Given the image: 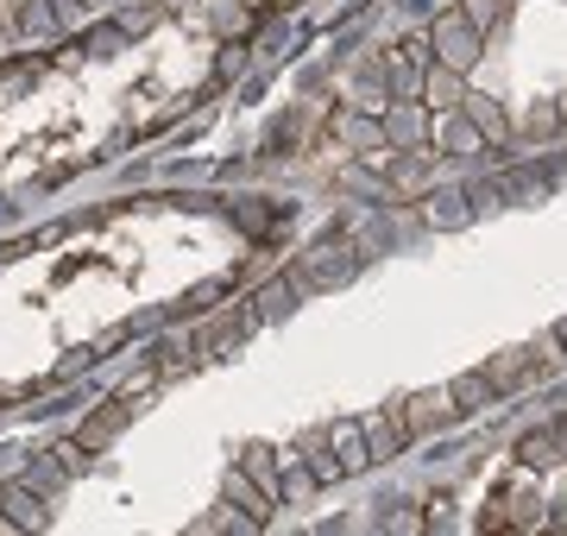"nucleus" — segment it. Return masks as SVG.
<instances>
[{
    "mask_svg": "<svg viewBox=\"0 0 567 536\" xmlns=\"http://www.w3.org/2000/svg\"><path fill=\"white\" fill-rule=\"evenodd\" d=\"M486 372H492V385H498V392H511V385H524L529 372H536V360H529V353H492L486 360Z\"/></svg>",
    "mask_w": 567,
    "mask_h": 536,
    "instance_id": "nucleus-15",
    "label": "nucleus"
},
{
    "mask_svg": "<svg viewBox=\"0 0 567 536\" xmlns=\"http://www.w3.org/2000/svg\"><path fill=\"white\" fill-rule=\"evenodd\" d=\"M246 7H252V13H259V7H265V0H246Z\"/></svg>",
    "mask_w": 567,
    "mask_h": 536,
    "instance_id": "nucleus-33",
    "label": "nucleus"
},
{
    "mask_svg": "<svg viewBox=\"0 0 567 536\" xmlns=\"http://www.w3.org/2000/svg\"><path fill=\"white\" fill-rule=\"evenodd\" d=\"M398 411H404L410 435H423V430H447V423L461 416V404H454V392H410Z\"/></svg>",
    "mask_w": 567,
    "mask_h": 536,
    "instance_id": "nucleus-4",
    "label": "nucleus"
},
{
    "mask_svg": "<svg viewBox=\"0 0 567 536\" xmlns=\"http://www.w3.org/2000/svg\"><path fill=\"white\" fill-rule=\"evenodd\" d=\"M297 297H303V285H297V278H271V285H265L259 297H252V310H259L265 322H278V316L297 310Z\"/></svg>",
    "mask_w": 567,
    "mask_h": 536,
    "instance_id": "nucleus-14",
    "label": "nucleus"
},
{
    "mask_svg": "<svg viewBox=\"0 0 567 536\" xmlns=\"http://www.w3.org/2000/svg\"><path fill=\"white\" fill-rule=\"evenodd\" d=\"M0 512L13 517V530H44V524H51L44 493H32V486H7V493H0Z\"/></svg>",
    "mask_w": 567,
    "mask_h": 536,
    "instance_id": "nucleus-7",
    "label": "nucleus"
},
{
    "mask_svg": "<svg viewBox=\"0 0 567 536\" xmlns=\"http://www.w3.org/2000/svg\"><path fill=\"white\" fill-rule=\"evenodd\" d=\"M284 7H297V0H284Z\"/></svg>",
    "mask_w": 567,
    "mask_h": 536,
    "instance_id": "nucleus-34",
    "label": "nucleus"
},
{
    "mask_svg": "<svg viewBox=\"0 0 567 536\" xmlns=\"http://www.w3.org/2000/svg\"><path fill=\"white\" fill-rule=\"evenodd\" d=\"M0 32H20V13H13V0H0Z\"/></svg>",
    "mask_w": 567,
    "mask_h": 536,
    "instance_id": "nucleus-30",
    "label": "nucleus"
},
{
    "mask_svg": "<svg viewBox=\"0 0 567 536\" xmlns=\"http://www.w3.org/2000/svg\"><path fill=\"white\" fill-rule=\"evenodd\" d=\"M447 392H454V404H461V411H486L492 398H498V385H492V372H486V367H473V372H461Z\"/></svg>",
    "mask_w": 567,
    "mask_h": 536,
    "instance_id": "nucleus-13",
    "label": "nucleus"
},
{
    "mask_svg": "<svg viewBox=\"0 0 567 536\" xmlns=\"http://www.w3.org/2000/svg\"><path fill=\"white\" fill-rule=\"evenodd\" d=\"M227 505H240V512H252V517L265 524V512H271V493H265V486L246 474V467H234V474H227Z\"/></svg>",
    "mask_w": 567,
    "mask_h": 536,
    "instance_id": "nucleus-12",
    "label": "nucleus"
},
{
    "mask_svg": "<svg viewBox=\"0 0 567 536\" xmlns=\"http://www.w3.org/2000/svg\"><path fill=\"white\" fill-rule=\"evenodd\" d=\"M126 416H133V411H126V398H107L102 411H95L89 423H82V435H76V442H82L89 454H95V449H107V442L121 435V423H126Z\"/></svg>",
    "mask_w": 567,
    "mask_h": 536,
    "instance_id": "nucleus-8",
    "label": "nucleus"
},
{
    "mask_svg": "<svg viewBox=\"0 0 567 536\" xmlns=\"http://www.w3.org/2000/svg\"><path fill=\"white\" fill-rule=\"evenodd\" d=\"M429 44H435V58L447 63V70H473V58H480V25L466 20V13H442L435 20V32H429Z\"/></svg>",
    "mask_w": 567,
    "mask_h": 536,
    "instance_id": "nucleus-2",
    "label": "nucleus"
},
{
    "mask_svg": "<svg viewBox=\"0 0 567 536\" xmlns=\"http://www.w3.org/2000/svg\"><path fill=\"white\" fill-rule=\"evenodd\" d=\"M511 196H524V203H543V196H548V177H536V171H511Z\"/></svg>",
    "mask_w": 567,
    "mask_h": 536,
    "instance_id": "nucleus-24",
    "label": "nucleus"
},
{
    "mask_svg": "<svg viewBox=\"0 0 567 536\" xmlns=\"http://www.w3.org/2000/svg\"><path fill=\"white\" fill-rule=\"evenodd\" d=\"M58 13H51V0H20V32H32V39H51L58 32Z\"/></svg>",
    "mask_w": 567,
    "mask_h": 536,
    "instance_id": "nucleus-17",
    "label": "nucleus"
},
{
    "mask_svg": "<svg viewBox=\"0 0 567 536\" xmlns=\"http://www.w3.org/2000/svg\"><path fill=\"white\" fill-rule=\"evenodd\" d=\"M529 360H536V372H561L567 367V341L555 329H543L536 334V348H529Z\"/></svg>",
    "mask_w": 567,
    "mask_h": 536,
    "instance_id": "nucleus-19",
    "label": "nucleus"
},
{
    "mask_svg": "<svg viewBox=\"0 0 567 536\" xmlns=\"http://www.w3.org/2000/svg\"><path fill=\"white\" fill-rule=\"evenodd\" d=\"M240 467H246L252 480H259V486H265L271 498L284 493V480H278V467H284V461L271 454V442H246V449H240Z\"/></svg>",
    "mask_w": 567,
    "mask_h": 536,
    "instance_id": "nucleus-11",
    "label": "nucleus"
},
{
    "mask_svg": "<svg viewBox=\"0 0 567 536\" xmlns=\"http://www.w3.org/2000/svg\"><path fill=\"white\" fill-rule=\"evenodd\" d=\"M517 461H524V467H548V461H561V435H555V430H529L524 442H517Z\"/></svg>",
    "mask_w": 567,
    "mask_h": 536,
    "instance_id": "nucleus-16",
    "label": "nucleus"
},
{
    "mask_svg": "<svg viewBox=\"0 0 567 536\" xmlns=\"http://www.w3.org/2000/svg\"><path fill=\"white\" fill-rule=\"evenodd\" d=\"M555 334H561V341H567V316H561V322H555Z\"/></svg>",
    "mask_w": 567,
    "mask_h": 536,
    "instance_id": "nucleus-32",
    "label": "nucleus"
},
{
    "mask_svg": "<svg viewBox=\"0 0 567 536\" xmlns=\"http://www.w3.org/2000/svg\"><path fill=\"white\" fill-rule=\"evenodd\" d=\"M114 44H121V32H114V25H102V32L89 39V51H114Z\"/></svg>",
    "mask_w": 567,
    "mask_h": 536,
    "instance_id": "nucleus-29",
    "label": "nucleus"
},
{
    "mask_svg": "<svg viewBox=\"0 0 567 536\" xmlns=\"http://www.w3.org/2000/svg\"><path fill=\"white\" fill-rule=\"evenodd\" d=\"M271 203H240V221H246V234H265L271 227V215H265Z\"/></svg>",
    "mask_w": 567,
    "mask_h": 536,
    "instance_id": "nucleus-28",
    "label": "nucleus"
},
{
    "mask_svg": "<svg viewBox=\"0 0 567 536\" xmlns=\"http://www.w3.org/2000/svg\"><path fill=\"white\" fill-rule=\"evenodd\" d=\"M423 58H429V32H416V39L398 44V83H404V89L423 76Z\"/></svg>",
    "mask_w": 567,
    "mask_h": 536,
    "instance_id": "nucleus-18",
    "label": "nucleus"
},
{
    "mask_svg": "<svg viewBox=\"0 0 567 536\" xmlns=\"http://www.w3.org/2000/svg\"><path fill=\"white\" fill-rule=\"evenodd\" d=\"M555 114H561V133H567V95H561V102H555Z\"/></svg>",
    "mask_w": 567,
    "mask_h": 536,
    "instance_id": "nucleus-31",
    "label": "nucleus"
},
{
    "mask_svg": "<svg viewBox=\"0 0 567 536\" xmlns=\"http://www.w3.org/2000/svg\"><path fill=\"white\" fill-rule=\"evenodd\" d=\"M466 215H473L466 189H454V196H435V203H429V221H442V227H461Z\"/></svg>",
    "mask_w": 567,
    "mask_h": 536,
    "instance_id": "nucleus-21",
    "label": "nucleus"
},
{
    "mask_svg": "<svg viewBox=\"0 0 567 536\" xmlns=\"http://www.w3.org/2000/svg\"><path fill=\"white\" fill-rule=\"evenodd\" d=\"M517 126H524L529 140H555V133H561V114H555V102H548V107H529Z\"/></svg>",
    "mask_w": 567,
    "mask_h": 536,
    "instance_id": "nucleus-22",
    "label": "nucleus"
},
{
    "mask_svg": "<svg viewBox=\"0 0 567 536\" xmlns=\"http://www.w3.org/2000/svg\"><path fill=\"white\" fill-rule=\"evenodd\" d=\"M480 145H486V140H480V126L466 121V114H461V121H447V152H480Z\"/></svg>",
    "mask_w": 567,
    "mask_h": 536,
    "instance_id": "nucleus-23",
    "label": "nucleus"
},
{
    "mask_svg": "<svg viewBox=\"0 0 567 536\" xmlns=\"http://www.w3.org/2000/svg\"><path fill=\"white\" fill-rule=\"evenodd\" d=\"M360 435H365V454H372V461H398L404 442H410L404 411H365L360 416Z\"/></svg>",
    "mask_w": 567,
    "mask_h": 536,
    "instance_id": "nucleus-3",
    "label": "nucleus"
},
{
    "mask_svg": "<svg viewBox=\"0 0 567 536\" xmlns=\"http://www.w3.org/2000/svg\"><path fill=\"white\" fill-rule=\"evenodd\" d=\"M423 95H429V107H442V114H454V107L466 102V76L442 63V70H429V76H423Z\"/></svg>",
    "mask_w": 567,
    "mask_h": 536,
    "instance_id": "nucleus-9",
    "label": "nucleus"
},
{
    "mask_svg": "<svg viewBox=\"0 0 567 536\" xmlns=\"http://www.w3.org/2000/svg\"><path fill=\"white\" fill-rule=\"evenodd\" d=\"M328 449H334V474H365V467H372L360 423H334V430H328Z\"/></svg>",
    "mask_w": 567,
    "mask_h": 536,
    "instance_id": "nucleus-6",
    "label": "nucleus"
},
{
    "mask_svg": "<svg viewBox=\"0 0 567 536\" xmlns=\"http://www.w3.org/2000/svg\"><path fill=\"white\" fill-rule=\"evenodd\" d=\"M259 322H265L259 310H252V316H227L221 329H208L203 341H196V353H234V348H240V341H246V334L259 329Z\"/></svg>",
    "mask_w": 567,
    "mask_h": 536,
    "instance_id": "nucleus-10",
    "label": "nucleus"
},
{
    "mask_svg": "<svg viewBox=\"0 0 567 536\" xmlns=\"http://www.w3.org/2000/svg\"><path fill=\"white\" fill-rule=\"evenodd\" d=\"M466 203H473V208H498V203H505V189H498V184H466Z\"/></svg>",
    "mask_w": 567,
    "mask_h": 536,
    "instance_id": "nucleus-27",
    "label": "nucleus"
},
{
    "mask_svg": "<svg viewBox=\"0 0 567 536\" xmlns=\"http://www.w3.org/2000/svg\"><path fill=\"white\" fill-rule=\"evenodd\" d=\"M221 297H227V285L221 278H208V285H196L189 297H183V310H208V303H221Z\"/></svg>",
    "mask_w": 567,
    "mask_h": 536,
    "instance_id": "nucleus-25",
    "label": "nucleus"
},
{
    "mask_svg": "<svg viewBox=\"0 0 567 536\" xmlns=\"http://www.w3.org/2000/svg\"><path fill=\"white\" fill-rule=\"evenodd\" d=\"M461 114H466L473 126H480V140H486V145H498V152L511 145V121H505V107L492 102V95H466Z\"/></svg>",
    "mask_w": 567,
    "mask_h": 536,
    "instance_id": "nucleus-5",
    "label": "nucleus"
},
{
    "mask_svg": "<svg viewBox=\"0 0 567 536\" xmlns=\"http://www.w3.org/2000/svg\"><path fill=\"white\" fill-rule=\"evenodd\" d=\"M360 271V247H334V240H322V247H309L303 259H297V285L303 290H328V285H347Z\"/></svg>",
    "mask_w": 567,
    "mask_h": 536,
    "instance_id": "nucleus-1",
    "label": "nucleus"
},
{
    "mask_svg": "<svg viewBox=\"0 0 567 536\" xmlns=\"http://www.w3.org/2000/svg\"><path fill=\"white\" fill-rule=\"evenodd\" d=\"M385 530H398V536H416V530H429V517H423V512H410V505H398V512L385 517Z\"/></svg>",
    "mask_w": 567,
    "mask_h": 536,
    "instance_id": "nucleus-26",
    "label": "nucleus"
},
{
    "mask_svg": "<svg viewBox=\"0 0 567 536\" xmlns=\"http://www.w3.org/2000/svg\"><path fill=\"white\" fill-rule=\"evenodd\" d=\"M316 486H322V474H316V467H297V461H284V493H278V498L303 505V498L316 493Z\"/></svg>",
    "mask_w": 567,
    "mask_h": 536,
    "instance_id": "nucleus-20",
    "label": "nucleus"
}]
</instances>
